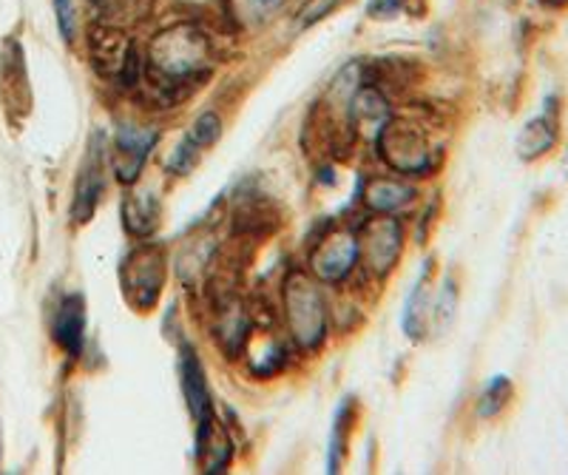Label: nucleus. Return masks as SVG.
Masks as SVG:
<instances>
[{
  "instance_id": "obj_1",
  "label": "nucleus",
  "mask_w": 568,
  "mask_h": 475,
  "mask_svg": "<svg viewBox=\"0 0 568 475\" xmlns=\"http://www.w3.org/2000/svg\"><path fill=\"white\" fill-rule=\"evenodd\" d=\"M207 40L196 27H182L162 32L160 38L151 43V65L156 72L165 74L169 80H185L194 78L207 65Z\"/></svg>"
},
{
  "instance_id": "obj_2",
  "label": "nucleus",
  "mask_w": 568,
  "mask_h": 475,
  "mask_svg": "<svg viewBox=\"0 0 568 475\" xmlns=\"http://www.w3.org/2000/svg\"><path fill=\"white\" fill-rule=\"evenodd\" d=\"M284 307L291 336L302 347H316L327 333V313L316 285L304 274H291V280L284 282Z\"/></svg>"
},
{
  "instance_id": "obj_3",
  "label": "nucleus",
  "mask_w": 568,
  "mask_h": 475,
  "mask_svg": "<svg viewBox=\"0 0 568 475\" xmlns=\"http://www.w3.org/2000/svg\"><path fill=\"white\" fill-rule=\"evenodd\" d=\"M382 156L400 174H424L429 169V143L418 129L404 123H387L375 138Z\"/></svg>"
},
{
  "instance_id": "obj_4",
  "label": "nucleus",
  "mask_w": 568,
  "mask_h": 475,
  "mask_svg": "<svg viewBox=\"0 0 568 475\" xmlns=\"http://www.w3.org/2000/svg\"><path fill=\"white\" fill-rule=\"evenodd\" d=\"M125 296L136 307L154 305L165 280V260L156 247H140L125 260Z\"/></svg>"
},
{
  "instance_id": "obj_5",
  "label": "nucleus",
  "mask_w": 568,
  "mask_h": 475,
  "mask_svg": "<svg viewBox=\"0 0 568 475\" xmlns=\"http://www.w3.org/2000/svg\"><path fill=\"white\" fill-rule=\"evenodd\" d=\"M105 191V138L94 134L89 143L83 165H80L78 191H74V205H71V220L89 222L94 209H98L100 196Z\"/></svg>"
},
{
  "instance_id": "obj_6",
  "label": "nucleus",
  "mask_w": 568,
  "mask_h": 475,
  "mask_svg": "<svg viewBox=\"0 0 568 475\" xmlns=\"http://www.w3.org/2000/svg\"><path fill=\"white\" fill-rule=\"evenodd\" d=\"M358 236L353 231H333L329 236H324L322 242H316L311 254V267L313 274L324 282H338L353 271L355 260H358Z\"/></svg>"
},
{
  "instance_id": "obj_7",
  "label": "nucleus",
  "mask_w": 568,
  "mask_h": 475,
  "mask_svg": "<svg viewBox=\"0 0 568 475\" xmlns=\"http://www.w3.org/2000/svg\"><path fill=\"white\" fill-rule=\"evenodd\" d=\"M156 129H134V125H123L116 131L114 154H111V169L120 176V183H136L142 165L149 160V151L156 143Z\"/></svg>"
},
{
  "instance_id": "obj_8",
  "label": "nucleus",
  "mask_w": 568,
  "mask_h": 475,
  "mask_svg": "<svg viewBox=\"0 0 568 475\" xmlns=\"http://www.w3.org/2000/svg\"><path fill=\"white\" fill-rule=\"evenodd\" d=\"M358 242H364V256H367L369 271L384 276L393 271L395 260L400 254V225L395 220H373Z\"/></svg>"
},
{
  "instance_id": "obj_9",
  "label": "nucleus",
  "mask_w": 568,
  "mask_h": 475,
  "mask_svg": "<svg viewBox=\"0 0 568 475\" xmlns=\"http://www.w3.org/2000/svg\"><path fill=\"white\" fill-rule=\"evenodd\" d=\"M83 331H85V300L80 293H69L60 302L54 313V338L63 345L71 356H80L83 351Z\"/></svg>"
},
{
  "instance_id": "obj_10",
  "label": "nucleus",
  "mask_w": 568,
  "mask_h": 475,
  "mask_svg": "<svg viewBox=\"0 0 568 475\" xmlns=\"http://www.w3.org/2000/svg\"><path fill=\"white\" fill-rule=\"evenodd\" d=\"M227 458H231V442H227L220 422L213 416L200 422V433H196V462H200L202 473H220L227 464Z\"/></svg>"
},
{
  "instance_id": "obj_11",
  "label": "nucleus",
  "mask_w": 568,
  "mask_h": 475,
  "mask_svg": "<svg viewBox=\"0 0 568 475\" xmlns=\"http://www.w3.org/2000/svg\"><path fill=\"white\" fill-rule=\"evenodd\" d=\"M180 373H182V387H185L187 404H191V413H194L196 422H205V418L213 416L211 396H207L205 376H202L200 358L194 356V351H191V347H187V345L182 347Z\"/></svg>"
},
{
  "instance_id": "obj_12",
  "label": "nucleus",
  "mask_w": 568,
  "mask_h": 475,
  "mask_svg": "<svg viewBox=\"0 0 568 475\" xmlns=\"http://www.w3.org/2000/svg\"><path fill=\"white\" fill-rule=\"evenodd\" d=\"M349 118H353L355 129H364L373 138H378L384 125L389 123L387 100L375 92V89H358L353 94V100H349Z\"/></svg>"
},
{
  "instance_id": "obj_13",
  "label": "nucleus",
  "mask_w": 568,
  "mask_h": 475,
  "mask_svg": "<svg viewBox=\"0 0 568 475\" xmlns=\"http://www.w3.org/2000/svg\"><path fill=\"white\" fill-rule=\"evenodd\" d=\"M429 274H433V262H426V271L420 274L418 285L409 293L407 307H404V331L409 338H420L426 331V320L433 316V300H429Z\"/></svg>"
},
{
  "instance_id": "obj_14",
  "label": "nucleus",
  "mask_w": 568,
  "mask_h": 475,
  "mask_svg": "<svg viewBox=\"0 0 568 475\" xmlns=\"http://www.w3.org/2000/svg\"><path fill=\"white\" fill-rule=\"evenodd\" d=\"M557 140V118L555 109H546L537 120H531L524 129L520 140H517V149H520V156L531 160V156H540L555 145Z\"/></svg>"
},
{
  "instance_id": "obj_15",
  "label": "nucleus",
  "mask_w": 568,
  "mask_h": 475,
  "mask_svg": "<svg viewBox=\"0 0 568 475\" xmlns=\"http://www.w3.org/2000/svg\"><path fill=\"white\" fill-rule=\"evenodd\" d=\"M364 200L373 211H382V214H389V211H398L400 205H407L413 200V189L398 180H373L364 191Z\"/></svg>"
},
{
  "instance_id": "obj_16",
  "label": "nucleus",
  "mask_w": 568,
  "mask_h": 475,
  "mask_svg": "<svg viewBox=\"0 0 568 475\" xmlns=\"http://www.w3.org/2000/svg\"><path fill=\"white\" fill-rule=\"evenodd\" d=\"M347 433H349V398H344L336 418H333V433H329V458H327L329 473H338V467H342Z\"/></svg>"
},
{
  "instance_id": "obj_17",
  "label": "nucleus",
  "mask_w": 568,
  "mask_h": 475,
  "mask_svg": "<svg viewBox=\"0 0 568 475\" xmlns=\"http://www.w3.org/2000/svg\"><path fill=\"white\" fill-rule=\"evenodd\" d=\"M156 222V202L151 196L145 200H129L125 202V229L134 234H149Z\"/></svg>"
},
{
  "instance_id": "obj_18",
  "label": "nucleus",
  "mask_w": 568,
  "mask_h": 475,
  "mask_svg": "<svg viewBox=\"0 0 568 475\" xmlns=\"http://www.w3.org/2000/svg\"><path fill=\"white\" fill-rule=\"evenodd\" d=\"M233 3V14L242 20V23H262L265 18H271L278 7H282L284 0H231Z\"/></svg>"
},
{
  "instance_id": "obj_19",
  "label": "nucleus",
  "mask_w": 568,
  "mask_h": 475,
  "mask_svg": "<svg viewBox=\"0 0 568 475\" xmlns=\"http://www.w3.org/2000/svg\"><path fill=\"white\" fill-rule=\"evenodd\" d=\"M511 396V384L506 376H495L486 387V393L480 396V416H495V413L504 411V404Z\"/></svg>"
},
{
  "instance_id": "obj_20",
  "label": "nucleus",
  "mask_w": 568,
  "mask_h": 475,
  "mask_svg": "<svg viewBox=\"0 0 568 475\" xmlns=\"http://www.w3.org/2000/svg\"><path fill=\"white\" fill-rule=\"evenodd\" d=\"M216 138H220V118H216V114H202L194 123V129H191V134H187V140H191L196 149H205V145H211Z\"/></svg>"
},
{
  "instance_id": "obj_21",
  "label": "nucleus",
  "mask_w": 568,
  "mask_h": 475,
  "mask_svg": "<svg viewBox=\"0 0 568 475\" xmlns=\"http://www.w3.org/2000/svg\"><path fill=\"white\" fill-rule=\"evenodd\" d=\"M54 12H58V27L60 34L65 40L78 38V7H74V0H52Z\"/></svg>"
},
{
  "instance_id": "obj_22",
  "label": "nucleus",
  "mask_w": 568,
  "mask_h": 475,
  "mask_svg": "<svg viewBox=\"0 0 568 475\" xmlns=\"http://www.w3.org/2000/svg\"><path fill=\"white\" fill-rule=\"evenodd\" d=\"M336 3L338 0H311V3H307V9L302 12V23L304 27H307V23H316V20L324 18V14L336 7Z\"/></svg>"
},
{
  "instance_id": "obj_23",
  "label": "nucleus",
  "mask_w": 568,
  "mask_h": 475,
  "mask_svg": "<svg viewBox=\"0 0 568 475\" xmlns=\"http://www.w3.org/2000/svg\"><path fill=\"white\" fill-rule=\"evenodd\" d=\"M546 3H566V0H546Z\"/></svg>"
}]
</instances>
